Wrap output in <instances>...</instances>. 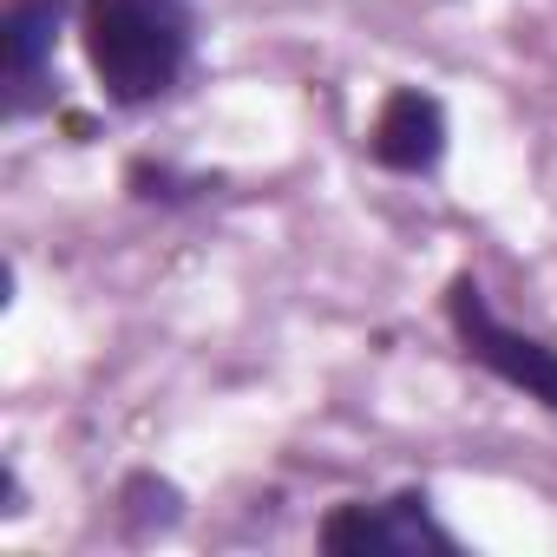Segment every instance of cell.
Instances as JSON below:
<instances>
[{
    "label": "cell",
    "mask_w": 557,
    "mask_h": 557,
    "mask_svg": "<svg viewBox=\"0 0 557 557\" xmlns=\"http://www.w3.org/2000/svg\"><path fill=\"white\" fill-rule=\"evenodd\" d=\"M79 53L106 106L151 112L197 66V0H79Z\"/></svg>",
    "instance_id": "6da1fadb"
},
{
    "label": "cell",
    "mask_w": 557,
    "mask_h": 557,
    "mask_svg": "<svg viewBox=\"0 0 557 557\" xmlns=\"http://www.w3.org/2000/svg\"><path fill=\"white\" fill-rule=\"evenodd\" d=\"M440 309H446V329H453L459 355H466L479 374H492L498 387H511V394H524L531 407L557 413V342H550V335L518 329L511 315H498V302L485 296V283H479L472 269L446 275Z\"/></svg>",
    "instance_id": "7a4b0ae2"
},
{
    "label": "cell",
    "mask_w": 557,
    "mask_h": 557,
    "mask_svg": "<svg viewBox=\"0 0 557 557\" xmlns=\"http://www.w3.org/2000/svg\"><path fill=\"white\" fill-rule=\"evenodd\" d=\"M322 557H466V537L446 524L426 485H394L374 498H335L315 524Z\"/></svg>",
    "instance_id": "3957f363"
},
{
    "label": "cell",
    "mask_w": 557,
    "mask_h": 557,
    "mask_svg": "<svg viewBox=\"0 0 557 557\" xmlns=\"http://www.w3.org/2000/svg\"><path fill=\"white\" fill-rule=\"evenodd\" d=\"M73 27L79 0H8L0 8V119L8 125L53 112V66Z\"/></svg>",
    "instance_id": "277c9868"
},
{
    "label": "cell",
    "mask_w": 557,
    "mask_h": 557,
    "mask_svg": "<svg viewBox=\"0 0 557 557\" xmlns=\"http://www.w3.org/2000/svg\"><path fill=\"white\" fill-rule=\"evenodd\" d=\"M361 145L387 177H433L453 151V112L433 86H387Z\"/></svg>",
    "instance_id": "5b68a950"
},
{
    "label": "cell",
    "mask_w": 557,
    "mask_h": 557,
    "mask_svg": "<svg viewBox=\"0 0 557 557\" xmlns=\"http://www.w3.org/2000/svg\"><path fill=\"white\" fill-rule=\"evenodd\" d=\"M184 485L171 479V472H158V466H132L125 479H119V492H112V518H119V531L132 537V544H158V537H171L177 524H184Z\"/></svg>",
    "instance_id": "8992f818"
},
{
    "label": "cell",
    "mask_w": 557,
    "mask_h": 557,
    "mask_svg": "<svg viewBox=\"0 0 557 557\" xmlns=\"http://www.w3.org/2000/svg\"><path fill=\"white\" fill-rule=\"evenodd\" d=\"M125 190H132V203L184 210V203H203V197H210V177H203V171H184V164H171V158H132V164H125Z\"/></svg>",
    "instance_id": "52a82bcc"
},
{
    "label": "cell",
    "mask_w": 557,
    "mask_h": 557,
    "mask_svg": "<svg viewBox=\"0 0 557 557\" xmlns=\"http://www.w3.org/2000/svg\"><path fill=\"white\" fill-rule=\"evenodd\" d=\"M27 518V479L21 459H0V524H21Z\"/></svg>",
    "instance_id": "ba28073f"
}]
</instances>
